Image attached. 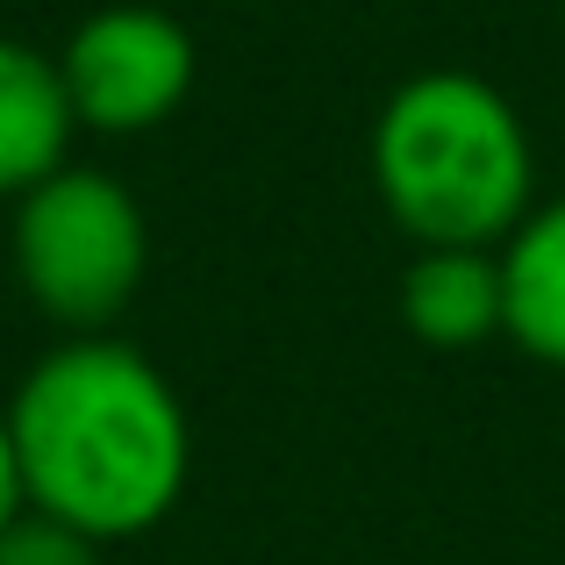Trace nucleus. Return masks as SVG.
<instances>
[{
	"instance_id": "nucleus-1",
	"label": "nucleus",
	"mask_w": 565,
	"mask_h": 565,
	"mask_svg": "<svg viewBox=\"0 0 565 565\" xmlns=\"http://www.w3.org/2000/svg\"><path fill=\"white\" fill-rule=\"evenodd\" d=\"M22 494L94 544L151 537L193 480L180 386L122 337H65L8 394Z\"/></svg>"
},
{
	"instance_id": "nucleus-2",
	"label": "nucleus",
	"mask_w": 565,
	"mask_h": 565,
	"mask_svg": "<svg viewBox=\"0 0 565 565\" xmlns=\"http://www.w3.org/2000/svg\"><path fill=\"white\" fill-rule=\"evenodd\" d=\"M373 186L415 250H501L537 207V143L494 79L437 65L380 100Z\"/></svg>"
},
{
	"instance_id": "nucleus-3",
	"label": "nucleus",
	"mask_w": 565,
	"mask_h": 565,
	"mask_svg": "<svg viewBox=\"0 0 565 565\" xmlns=\"http://www.w3.org/2000/svg\"><path fill=\"white\" fill-rule=\"evenodd\" d=\"M8 258L43 322L65 337H108V322L137 301L151 273V222L115 172L72 158L14 201Z\"/></svg>"
},
{
	"instance_id": "nucleus-4",
	"label": "nucleus",
	"mask_w": 565,
	"mask_h": 565,
	"mask_svg": "<svg viewBox=\"0 0 565 565\" xmlns=\"http://www.w3.org/2000/svg\"><path fill=\"white\" fill-rule=\"evenodd\" d=\"M72 122L94 137H151L193 100L201 51L193 29L151 0H108L94 8L57 51Z\"/></svg>"
},
{
	"instance_id": "nucleus-5",
	"label": "nucleus",
	"mask_w": 565,
	"mask_h": 565,
	"mask_svg": "<svg viewBox=\"0 0 565 565\" xmlns=\"http://www.w3.org/2000/svg\"><path fill=\"white\" fill-rule=\"evenodd\" d=\"M72 100L57 79V51L0 36V201H22L51 172L72 166Z\"/></svg>"
},
{
	"instance_id": "nucleus-6",
	"label": "nucleus",
	"mask_w": 565,
	"mask_h": 565,
	"mask_svg": "<svg viewBox=\"0 0 565 565\" xmlns=\"http://www.w3.org/2000/svg\"><path fill=\"white\" fill-rule=\"evenodd\" d=\"M401 322L429 351H480L509 337L494 250H415L401 273Z\"/></svg>"
},
{
	"instance_id": "nucleus-7",
	"label": "nucleus",
	"mask_w": 565,
	"mask_h": 565,
	"mask_svg": "<svg viewBox=\"0 0 565 565\" xmlns=\"http://www.w3.org/2000/svg\"><path fill=\"white\" fill-rule=\"evenodd\" d=\"M494 258H501V301H509V344L565 373V193L530 207L523 230Z\"/></svg>"
},
{
	"instance_id": "nucleus-8",
	"label": "nucleus",
	"mask_w": 565,
	"mask_h": 565,
	"mask_svg": "<svg viewBox=\"0 0 565 565\" xmlns=\"http://www.w3.org/2000/svg\"><path fill=\"white\" fill-rule=\"evenodd\" d=\"M100 552H108V544L79 537V530L51 523V515H36V509L0 530V565H100Z\"/></svg>"
},
{
	"instance_id": "nucleus-9",
	"label": "nucleus",
	"mask_w": 565,
	"mask_h": 565,
	"mask_svg": "<svg viewBox=\"0 0 565 565\" xmlns=\"http://www.w3.org/2000/svg\"><path fill=\"white\" fill-rule=\"evenodd\" d=\"M29 515V494H22V458H14V429H8V401H0V530Z\"/></svg>"
},
{
	"instance_id": "nucleus-10",
	"label": "nucleus",
	"mask_w": 565,
	"mask_h": 565,
	"mask_svg": "<svg viewBox=\"0 0 565 565\" xmlns=\"http://www.w3.org/2000/svg\"><path fill=\"white\" fill-rule=\"evenodd\" d=\"M558 14H565V0H558Z\"/></svg>"
}]
</instances>
